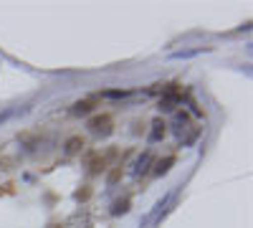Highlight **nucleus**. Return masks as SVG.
Masks as SVG:
<instances>
[{
	"label": "nucleus",
	"instance_id": "6e6552de",
	"mask_svg": "<svg viewBox=\"0 0 253 228\" xmlns=\"http://www.w3.org/2000/svg\"><path fill=\"white\" fill-rule=\"evenodd\" d=\"M126 205H129V200H122V203H117V205H114V213H124V211H126Z\"/></svg>",
	"mask_w": 253,
	"mask_h": 228
},
{
	"label": "nucleus",
	"instance_id": "1a4fd4ad",
	"mask_svg": "<svg viewBox=\"0 0 253 228\" xmlns=\"http://www.w3.org/2000/svg\"><path fill=\"white\" fill-rule=\"evenodd\" d=\"M104 96H126V91H107Z\"/></svg>",
	"mask_w": 253,
	"mask_h": 228
},
{
	"label": "nucleus",
	"instance_id": "0eeeda50",
	"mask_svg": "<svg viewBox=\"0 0 253 228\" xmlns=\"http://www.w3.org/2000/svg\"><path fill=\"white\" fill-rule=\"evenodd\" d=\"M152 127H155V130H152V139H160V137L165 135V122H155Z\"/></svg>",
	"mask_w": 253,
	"mask_h": 228
},
{
	"label": "nucleus",
	"instance_id": "39448f33",
	"mask_svg": "<svg viewBox=\"0 0 253 228\" xmlns=\"http://www.w3.org/2000/svg\"><path fill=\"white\" fill-rule=\"evenodd\" d=\"M172 162H175V157H167V160H162V162L157 165V170H155V173H157V175L167 173V170H170V165H172Z\"/></svg>",
	"mask_w": 253,
	"mask_h": 228
},
{
	"label": "nucleus",
	"instance_id": "f03ea898",
	"mask_svg": "<svg viewBox=\"0 0 253 228\" xmlns=\"http://www.w3.org/2000/svg\"><path fill=\"white\" fill-rule=\"evenodd\" d=\"M175 101H177V91H170V94H165V96H162L160 104H162V109L170 112V109H175Z\"/></svg>",
	"mask_w": 253,
	"mask_h": 228
},
{
	"label": "nucleus",
	"instance_id": "7ed1b4c3",
	"mask_svg": "<svg viewBox=\"0 0 253 228\" xmlns=\"http://www.w3.org/2000/svg\"><path fill=\"white\" fill-rule=\"evenodd\" d=\"M79 147H84V142H81L79 137H71V139L66 142V152H69V155H74Z\"/></svg>",
	"mask_w": 253,
	"mask_h": 228
},
{
	"label": "nucleus",
	"instance_id": "f257e3e1",
	"mask_svg": "<svg viewBox=\"0 0 253 228\" xmlns=\"http://www.w3.org/2000/svg\"><path fill=\"white\" fill-rule=\"evenodd\" d=\"M198 127H193V124L187 122V117L182 114V117H177V139L182 142V144H190L195 137H198Z\"/></svg>",
	"mask_w": 253,
	"mask_h": 228
},
{
	"label": "nucleus",
	"instance_id": "20e7f679",
	"mask_svg": "<svg viewBox=\"0 0 253 228\" xmlns=\"http://www.w3.org/2000/svg\"><path fill=\"white\" fill-rule=\"evenodd\" d=\"M94 107H91V101H79V104L74 107V112L76 114H86V112H91Z\"/></svg>",
	"mask_w": 253,
	"mask_h": 228
},
{
	"label": "nucleus",
	"instance_id": "423d86ee",
	"mask_svg": "<svg viewBox=\"0 0 253 228\" xmlns=\"http://www.w3.org/2000/svg\"><path fill=\"white\" fill-rule=\"evenodd\" d=\"M150 162H152V155H144V157L137 162V170H134V173H137V175H139V173H144V170H147V165H150Z\"/></svg>",
	"mask_w": 253,
	"mask_h": 228
}]
</instances>
